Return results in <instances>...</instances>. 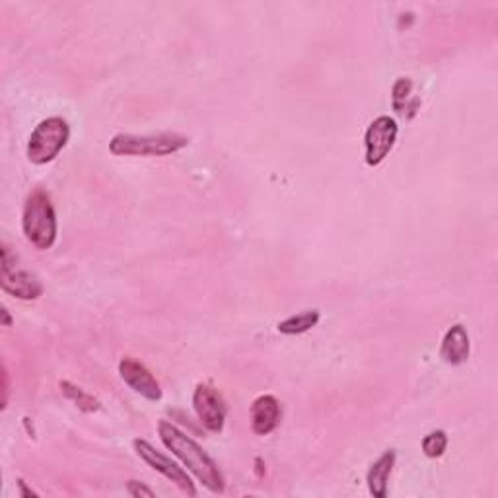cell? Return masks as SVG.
Returning <instances> with one entry per match:
<instances>
[{
  "label": "cell",
  "mask_w": 498,
  "mask_h": 498,
  "mask_svg": "<svg viewBox=\"0 0 498 498\" xmlns=\"http://www.w3.org/2000/svg\"><path fill=\"white\" fill-rule=\"evenodd\" d=\"M0 313H3V325H5V327H10V325H12V318H10L8 310L3 308V312H0Z\"/></svg>",
  "instance_id": "ffe728a7"
},
{
  "label": "cell",
  "mask_w": 498,
  "mask_h": 498,
  "mask_svg": "<svg viewBox=\"0 0 498 498\" xmlns=\"http://www.w3.org/2000/svg\"><path fill=\"white\" fill-rule=\"evenodd\" d=\"M193 409L208 432L220 434L224 430L226 403L215 386L197 384L193 391Z\"/></svg>",
  "instance_id": "ba28073f"
},
{
  "label": "cell",
  "mask_w": 498,
  "mask_h": 498,
  "mask_svg": "<svg viewBox=\"0 0 498 498\" xmlns=\"http://www.w3.org/2000/svg\"><path fill=\"white\" fill-rule=\"evenodd\" d=\"M158 436L162 444L187 467V472L197 479L210 493H224L226 481L218 463L207 454V450L195 442L189 434L177 429L170 420L158 422Z\"/></svg>",
  "instance_id": "6da1fadb"
},
{
  "label": "cell",
  "mask_w": 498,
  "mask_h": 498,
  "mask_svg": "<svg viewBox=\"0 0 498 498\" xmlns=\"http://www.w3.org/2000/svg\"><path fill=\"white\" fill-rule=\"evenodd\" d=\"M119 376H121V380H123L134 391V394H139L141 397H144L148 401L162 399V387H160L158 380L154 378L153 372H150L137 358H132V356L121 358Z\"/></svg>",
  "instance_id": "9c48e42d"
},
{
  "label": "cell",
  "mask_w": 498,
  "mask_h": 498,
  "mask_svg": "<svg viewBox=\"0 0 498 498\" xmlns=\"http://www.w3.org/2000/svg\"><path fill=\"white\" fill-rule=\"evenodd\" d=\"M69 141H70V127L67 123V119L58 115L43 119L36 125V129L27 139V146H26L27 160L36 165L49 164L60 153H63Z\"/></svg>",
  "instance_id": "277c9868"
},
{
  "label": "cell",
  "mask_w": 498,
  "mask_h": 498,
  "mask_svg": "<svg viewBox=\"0 0 498 498\" xmlns=\"http://www.w3.org/2000/svg\"><path fill=\"white\" fill-rule=\"evenodd\" d=\"M413 80L411 79H397L394 88H391V105H394L396 113H407V117H413L417 108L420 105L419 98H413Z\"/></svg>",
  "instance_id": "4fadbf2b"
},
{
  "label": "cell",
  "mask_w": 498,
  "mask_h": 498,
  "mask_svg": "<svg viewBox=\"0 0 498 498\" xmlns=\"http://www.w3.org/2000/svg\"><path fill=\"white\" fill-rule=\"evenodd\" d=\"M320 320H322L320 310H306V312L294 313V315H291V318L282 320L277 325V329H279V334H282V335H302V334H306V331H310L312 327L318 325Z\"/></svg>",
  "instance_id": "5bb4252c"
},
{
  "label": "cell",
  "mask_w": 498,
  "mask_h": 498,
  "mask_svg": "<svg viewBox=\"0 0 498 498\" xmlns=\"http://www.w3.org/2000/svg\"><path fill=\"white\" fill-rule=\"evenodd\" d=\"M472 341L470 334L461 323L451 325L440 343V358L450 366H461L470 360Z\"/></svg>",
  "instance_id": "8fae6325"
},
{
  "label": "cell",
  "mask_w": 498,
  "mask_h": 498,
  "mask_svg": "<svg viewBox=\"0 0 498 498\" xmlns=\"http://www.w3.org/2000/svg\"><path fill=\"white\" fill-rule=\"evenodd\" d=\"M60 391H63V396L69 401H72L74 405H77L80 411H84V413H96V411H100L101 403L92 394H88L86 389L79 387L77 384H72L69 380H63V382H60Z\"/></svg>",
  "instance_id": "9a60e30c"
},
{
  "label": "cell",
  "mask_w": 498,
  "mask_h": 498,
  "mask_svg": "<svg viewBox=\"0 0 498 498\" xmlns=\"http://www.w3.org/2000/svg\"><path fill=\"white\" fill-rule=\"evenodd\" d=\"M22 232L36 249H51L57 241L58 222L51 197L43 189L27 195L22 210Z\"/></svg>",
  "instance_id": "7a4b0ae2"
},
{
  "label": "cell",
  "mask_w": 498,
  "mask_h": 498,
  "mask_svg": "<svg viewBox=\"0 0 498 498\" xmlns=\"http://www.w3.org/2000/svg\"><path fill=\"white\" fill-rule=\"evenodd\" d=\"M18 489H20V494L26 496V498H27V496H37V493H34L32 489H27V487H26V482H24L22 479L18 481Z\"/></svg>",
  "instance_id": "d6986e66"
},
{
  "label": "cell",
  "mask_w": 498,
  "mask_h": 498,
  "mask_svg": "<svg viewBox=\"0 0 498 498\" xmlns=\"http://www.w3.org/2000/svg\"><path fill=\"white\" fill-rule=\"evenodd\" d=\"M189 144V137L181 132H154V134H132L117 132L110 141V153L113 156H132V158H162L172 156Z\"/></svg>",
  "instance_id": "3957f363"
},
{
  "label": "cell",
  "mask_w": 498,
  "mask_h": 498,
  "mask_svg": "<svg viewBox=\"0 0 498 498\" xmlns=\"http://www.w3.org/2000/svg\"><path fill=\"white\" fill-rule=\"evenodd\" d=\"M397 454L396 450H386L384 454L376 460L366 473V485L374 498H386L387 496V481L391 472H394Z\"/></svg>",
  "instance_id": "7c38bea8"
},
{
  "label": "cell",
  "mask_w": 498,
  "mask_h": 498,
  "mask_svg": "<svg viewBox=\"0 0 498 498\" xmlns=\"http://www.w3.org/2000/svg\"><path fill=\"white\" fill-rule=\"evenodd\" d=\"M8 391H10V384H8V370H6V366H3V409H6V403H8Z\"/></svg>",
  "instance_id": "ac0fdd59"
},
{
  "label": "cell",
  "mask_w": 498,
  "mask_h": 498,
  "mask_svg": "<svg viewBox=\"0 0 498 498\" xmlns=\"http://www.w3.org/2000/svg\"><path fill=\"white\" fill-rule=\"evenodd\" d=\"M127 493H129L131 496H134V498H139V496L153 498V496H156V493H154L153 489H148V487L144 485V482L134 481V479L127 481Z\"/></svg>",
  "instance_id": "e0dca14e"
},
{
  "label": "cell",
  "mask_w": 498,
  "mask_h": 498,
  "mask_svg": "<svg viewBox=\"0 0 498 498\" xmlns=\"http://www.w3.org/2000/svg\"><path fill=\"white\" fill-rule=\"evenodd\" d=\"M132 448L148 467H153L156 473L164 475L170 482H174L181 493H185L187 496H197V487H195V482L191 475L187 473V470L179 467L170 456L162 454V451H158L153 444L143 439L132 440Z\"/></svg>",
  "instance_id": "5b68a950"
},
{
  "label": "cell",
  "mask_w": 498,
  "mask_h": 498,
  "mask_svg": "<svg viewBox=\"0 0 498 498\" xmlns=\"http://www.w3.org/2000/svg\"><path fill=\"white\" fill-rule=\"evenodd\" d=\"M16 260L12 255L10 248L3 244V275H0V284L3 291L18 300H37L43 294V284L37 275L29 273L26 269H18Z\"/></svg>",
  "instance_id": "52a82bcc"
},
{
  "label": "cell",
  "mask_w": 498,
  "mask_h": 498,
  "mask_svg": "<svg viewBox=\"0 0 498 498\" xmlns=\"http://www.w3.org/2000/svg\"><path fill=\"white\" fill-rule=\"evenodd\" d=\"M422 454L430 460L442 458L448 448V434L444 430H432L422 439Z\"/></svg>",
  "instance_id": "2e32d148"
},
{
  "label": "cell",
  "mask_w": 498,
  "mask_h": 498,
  "mask_svg": "<svg viewBox=\"0 0 498 498\" xmlns=\"http://www.w3.org/2000/svg\"><path fill=\"white\" fill-rule=\"evenodd\" d=\"M282 409L275 396L263 394L251 403V430L258 436H269L281 425Z\"/></svg>",
  "instance_id": "30bf717a"
},
{
  "label": "cell",
  "mask_w": 498,
  "mask_h": 498,
  "mask_svg": "<svg viewBox=\"0 0 498 498\" xmlns=\"http://www.w3.org/2000/svg\"><path fill=\"white\" fill-rule=\"evenodd\" d=\"M399 134V125L394 117L380 115L376 117L365 134V160L370 168L380 165L396 146Z\"/></svg>",
  "instance_id": "8992f818"
}]
</instances>
